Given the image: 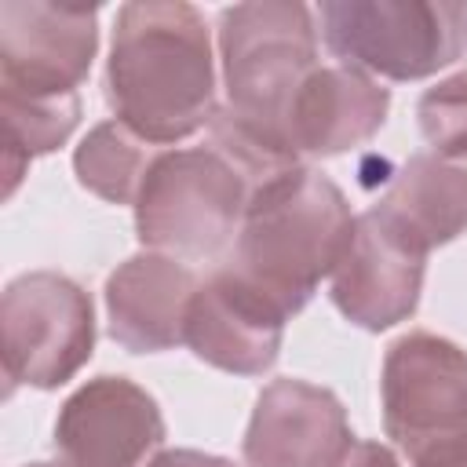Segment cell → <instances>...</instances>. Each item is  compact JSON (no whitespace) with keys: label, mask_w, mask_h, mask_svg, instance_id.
<instances>
[{"label":"cell","mask_w":467,"mask_h":467,"mask_svg":"<svg viewBox=\"0 0 467 467\" xmlns=\"http://www.w3.org/2000/svg\"><path fill=\"white\" fill-rule=\"evenodd\" d=\"M77 117H80L77 91L73 95H22V91L0 88L4 175H7L4 193L15 190L22 168L36 153H47L69 139V131L77 128Z\"/></svg>","instance_id":"16"},{"label":"cell","mask_w":467,"mask_h":467,"mask_svg":"<svg viewBox=\"0 0 467 467\" xmlns=\"http://www.w3.org/2000/svg\"><path fill=\"white\" fill-rule=\"evenodd\" d=\"M29 467H47V463H29Z\"/></svg>","instance_id":"22"},{"label":"cell","mask_w":467,"mask_h":467,"mask_svg":"<svg viewBox=\"0 0 467 467\" xmlns=\"http://www.w3.org/2000/svg\"><path fill=\"white\" fill-rule=\"evenodd\" d=\"M164 438L157 401L124 376H99L58 412V467H139Z\"/></svg>","instance_id":"9"},{"label":"cell","mask_w":467,"mask_h":467,"mask_svg":"<svg viewBox=\"0 0 467 467\" xmlns=\"http://www.w3.org/2000/svg\"><path fill=\"white\" fill-rule=\"evenodd\" d=\"M150 467H234V463L208 452H193V449H171V452H161Z\"/></svg>","instance_id":"20"},{"label":"cell","mask_w":467,"mask_h":467,"mask_svg":"<svg viewBox=\"0 0 467 467\" xmlns=\"http://www.w3.org/2000/svg\"><path fill=\"white\" fill-rule=\"evenodd\" d=\"M387 88L376 84L358 66H317L292 109H288V142L299 153L332 157L365 139H372L387 117Z\"/></svg>","instance_id":"14"},{"label":"cell","mask_w":467,"mask_h":467,"mask_svg":"<svg viewBox=\"0 0 467 467\" xmlns=\"http://www.w3.org/2000/svg\"><path fill=\"white\" fill-rule=\"evenodd\" d=\"M423 252L398 237L372 208L354 219L350 244L332 270L336 306L361 328H390L420 303Z\"/></svg>","instance_id":"11"},{"label":"cell","mask_w":467,"mask_h":467,"mask_svg":"<svg viewBox=\"0 0 467 467\" xmlns=\"http://www.w3.org/2000/svg\"><path fill=\"white\" fill-rule=\"evenodd\" d=\"M332 467H398V460L379 441H350Z\"/></svg>","instance_id":"19"},{"label":"cell","mask_w":467,"mask_h":467,"mask_svg":"<svg viewBox=\"0 0 467 467\" xmlns=\"http://www.w3.org/2000/svg\"><path fill=\"white\" fill-rule=\"evenodd\" d=\"M420 131L438 157H467V69L427 88L420 106Z\"/></svg>","instance_id":"18"},{"label":"cell","mask_w":467,"mask_h":467,"mask_svg":"<svg viewBox=\"0 0 467 467\" xmlns=\"http://www.w3.org/2000/svg\"><path fill=\"white\" fill-rule=\"evenodd\" d=\"M95 343L91 296L66 274L36 270L7 285L0 299V350L7 383L58 387Z\"/></svg>","instance_id":"7"},{"label":"cell","mask_w":467,"mask_h":467,"mask_svg":"<svg viewBox=\"0 0 467 467\" xmlns=\"http://www.w3.org/2000/svg\"><path fill=\"white\" fill-rule=\"evenodd\" d=\"M117 120L146 142H179L215 117L208 26L190 4H124L106 69Z\"/></svg>","instance_id":"1"},{"label":"cell","mask_w":467,"mask_h":467,"mask_svg":"<svg viewBox=\"0 0 467 467\" xmlns=\"http://www.w3.org/2000/svg\"><path fill=\"white\" fill-rule=\"evenodd\" d=\"M354 234L347 197L332 179L292 168L259 186L223 266L292 317L328 277Z\"/></svg>","instance_id":"2"},{"label":"cell","mask_w":467,"mask_h":467,"mask_svg":"<svg viewBox=\"0 0 467 467\" xmlns=\"http://www.w3.org/2000/svg\"><path fill=\"white\" fill-rule=\"evenodd\" d=\"M255 186L212 142L157 153L139 197V241L171 259H215L234 248Z\"/></svg>","instance_id":"3"},{"label":"cell","mask_w":467,"mask_h":467,"mask_svg":"<svg viewBox=\"0 0 467 467\" xmlns=\"http://www.w3.org/2000/svg\"><path fill=\"white\" fill-rule=\"evenodd\" d=\"M416 467H467V449H452V452H441L434 460H423Z\"/></svg>","instance_id":"21"},{"label":"cell","mask_w":467,"mask_h":467,"mask_svg":"<svg viewBox=\"0 0 467 467\" xmlns=\"http://www.w3.org/2000/svg\"><path fill=\"white\" fill-rule=\"evenodd\" d=\"M321 29L347 66L390 80H416L463 55L467 7L423 0H339L321 4Z\"/></svg>","instance_id":"5"},{"label":"cell","mask_w":467,"mask_h":467,"mask_svg":"<svg viewBox=\"0 0 467 467\" xmlns=\"http://www.w3.org/2000/svg\"><path fill=\"white\" fill-rule=\"evenodd\" d=\"M372 212L427 255L434 244H445L467 230V171L441 157L416 153L394 175Z\"/></svg>","instance_id":"15"},{"label":"cell","mask_w":467,"mask_h":467,"mask_svg":"<svg viewBox=\"0 0 467 467\" xmlns=\"http://www.w3.org/2000/svg\"><path fill=\"white\" fill-rule=\"evenodd\" d=\"M153 157H157L153 142H146L120 120H106V124L91 128V135L80 142L73 168H77V179L102 201L131 204L139 197V186H142Z\"/></svg>","instance_id":"17"},{"label":"cell","mask_w":467,"mask_h":467,"mask_svg":"<svg viewBox=\"0 0 467 467\" xmlns=\"http://www.w3.org/2000/svg\"><path fill=\"white\" fill-rule=\"evenodd\" d=\"M285 321L288 317L266 296L219 263L190 299L182 343L215 368L259 376L277 361Z\"/></svg>","instance_id":"10"},{"label":"cell","mask_w":467,"mask_h":467,"mask_svg":"<svg viewBox=\"0 0 467 467\" xmlns=\"http://www.w3.org/2000/svg\"><path fill=\"white\" fill-rule=\"evenodd\" d=\"M99 44L95 7L4 0L0 88L22 95H73Z\"/></svg>","instance_id":"8"},{"label":"cell","mask_w":467,"mask_h":467,"mask_svg":"<svg viewBox=\"0 0 467 467\" xmlns=\"http://www.w3.org/2000/svg\"><path fill=\"white\" fill-rule=\"evenodd\" d=\"M383 423L416 463L467 449V350L434 336H401L383 361Z\"/></svg>","instance_id":"6"},{"label":"cell","mask_w":467,"mask_h":467,"mask_svg":"<svg viewBox=\"0 0 467 467\" xmlns=\"http://www.w3.org/2000/svg\"><path fill=\"white\" fill-rule=\"evenodd\" d=\"M354 441L332 390L306 379H274L244 434L248 467H332Z\"/></svg>","instance_id":"12"},{"label":"cell","mask_w":467,"mask_h":467,"mask_svg":"<svg viewBox=\"0 0 467 467\" xmlns=\"http://www.w3.org/2000/svg\"><path fill=\"white\" fill-rule=\"evenodd\" d=\"M223 47V77L230 102L226 109L292 153L288 142V109L303 88V80L317 69V40L314 15L303 4H237L223 11L219 29Z\"/></svg>","instance_id":"4"},{"label":"cell","mask_w":467,"mask_h":467,"mask_svg":"<svg viewBox=\"0 0 467 467\" xmlns=\"http://www.w3.org/2000/svg\"><path fill=\"white\" fill-rule=\"evenodd\" d=\"M197 285L201 281L182 259L161 252L131 255L106 281L109 336L135 354H153L182 343L186 310Z\"/></svg>","instance_id":"13"}]
</instances>
